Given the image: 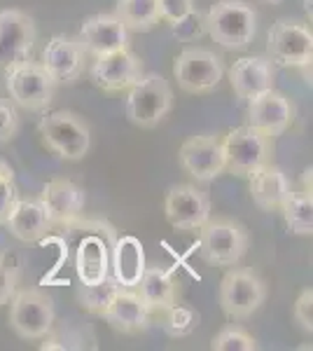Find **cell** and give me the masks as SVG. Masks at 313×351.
I'll use <instances>...</instances> for the list:
<instances>
[{
  "label": "cell",
  "instance_id": "7c38bea8",
  "mask_svg": "<svg viewBox=\"0 0 313 351\" xmlns=\"http://www.w3.org/2000/svg\"><path fill=\"white\" fill-rule=\"evenodd\" d=\"M164 213L173 230L197 232L210 218V199L195 185H173L164 199Z\"/></svg>",
  "mask_w": 313,
  "mask_h": 351
},
{
  "label": "cell",
  "instance_id": "d590c367",
  "mask_svg": "<svg viewBox=\"0 0 313 351\" xmlns=\"http://www.w3.org/2000/svg\"><path fill=\"white\" fill-rule=\"evenodd\" d=\"M157 5H159V16L171 24V21L192 12L197 8V0H157Z\"/></svg>",
  "mask_w": 313,
  "mask_h": 351
},
{
  "label": "cell",
  "instance_id": "9a60e30c",
  "mask_svg": "<svg viewBox=\"0 0 313 351\" xmlns=\"http://www.w3.org/2000/svg\"><path fill=\"white\" fill-rule=\"evenodd\" d=\"M292 120L295 106L290 104L286 94L276 92V89H266V92L248 101V124L260 129L262 134L271 136V138L286 134Z\"/></svg>",
  "mask_w": 313,
  "mask_h": 351
},
{
  "label": "cell",
  "instance_id": "44dd1931",
  "mask_svg": "<svg viewBox=\"0 0 313 351\" xmlns=\"http://www.w3.org/2000/svg\"><path fill=\"white\" fill-rule=\"evenodd\" d=\"M290 192H292V183L286 171L271 162L250 176V197L260 211H278Z\"/></svg>",
  "mask_w": 313,
  "mask_h": 351
},
{
  "label": "cell",
  "instance_id": "836d02e7",
  "mask_svg": "<svg viewBox=\"0 0 313 351\" xmlns=\"http://www.w3.org/2000/svg\"><path fill=\"white\" fill-rule=\"evenodd\" d=\"M292 316H295V324L311 335V330H313V291L311 288H304V291L299 293L297 302H295V309H292Z\"/></svg>",
  "mask_w": 313,
  "mask_h": 351
},
{
  "label": "cell",
  "instance_id": "8d00e7d4",
  "mask_svg": "<svg viewBox=\"0 0 313 351\" xmlns=\"http://www.w3.org/2000/svg\"><path fill=\"white\" fill-rule=\"evenodd\" d=\"M14 291H16V269L8 267V265L0 260V307L12 300Z\"/></svg>",
  "mask_w": 313,
  "mask_h": 351
},
{
  "label": "cell",
  "instance_id": "f35d334b",
  "mask_svg": "<svg viewBox=\"0 0 313 351\" xmlns=\"http://www.w3.org/2000/svg\"><path fill=\"white\" fill-rule=\"evenodd\" d=\"M304 10H306V14H313V8H311V0H304Z\"/></svg>",
  "mask_w": 313,
  "mask_h": 351
},
{
  "label": "cell",
  "instance_id": "4dcf8cb0",
  "mask_svg": "<svg viewBox=\"0 0 313 351\" xmlns=\"http://www.w3.org/2000/svg\"><path fill=\"white\" fill-rule=\"evenodd\" d=\"M210 349L213 351H255L258 349V342H255V339L250 337L243 328L227 326L213 337Z\"/></svg>",
  "mask_w": 313,
  "mask_h": 351
},
{
  "label": "cell",
  "instance_id": "83f0119b",
  "mask_svg": "<svg viewBox=\"0 0 313 351\" xmlns=\"http://www.w3.org/2000/svg\"><path fill=\"white\" fill-rule=\"evenodd\" d=\"M119 288L122 286H119L112 276H105V279L99 281V284H82L77 288V302L87 311L101 316L108 304H110V300L115 298V293Z\"/></svg>",
  "mask_w": 313,
  "mask_h": 351
},
{
  "label": "cell",
  "instance_id": "cb8c5ba5",
  "mask_svg": "<svg viewBox=\"0 0 313 351\" xmlns=\"http://www.w3.org/2000/svg\"><path fill=\"white\" fill-rule=\"evenodd\" d=\"M110 246L112 241L108 243L99 234H87L77 243L75 269L79 284H99L105 279L110 269Z\"/></svg>",
  "mask_w": 313,
  "mask_h": 351
},
{
  "label": "cell",
  "instance_id": "e0dca14e",
  "mask_svg": "<svg viewBox=\"0 0 313 351\" xmlns=\"http://www.w3.org/2000/svg\"><path fill=\"white\" fill-rule=\"evenodd\" d=\"M79 45L84 52H92L96 56L115 52V49L129 47V31L117 14H94L87 16L79 28Z\"/></svg>",
  "mask_w": 313,
  "mask_h": 351
},
{
  "label": "cell",
  "instance_id": "277c9868",
  "mask_svg": "<svg viewBox=\"0 0 313 351\" xmlns=\"http://www.w3.org/2000/svg\"><path fill=\"white\" fill-rule=\"evenodd\" d=\"M38 132L42 136L45 145L64 160H84V155L92 148V132H89L87 122L71 110L45 112L38 122Z\"/></svg>",
  "mask_w": 313,
  "mask_h": 351
},
{
  "label": "cell",
  "instance_id": "e575fe53",
  "mask_svg": "<svg viewBox=\"0 0 313 351\" xmlns=\"http://www.w3.org/2000/svg\"><path fill=\"white\" fill-rule=\"evenodd\" d=\"M19 132V115H16L14 106L0 99V143L12 141Z\"/></svg>",
  "mask_w": 313,
  "mask_h": 351
},
{
  "label": "cell",
  "instance_id": "30bf717a",
  "mask_svg": "<svg viewBox=\"0 0 313 351\" xmlns=\"http://www.w3.org/2000/svg\"><path fill=\"white\" fill-rule=\"evenodd\" d=\"M266 52H269V59L278 66H309L313 56V36L309 26L299 24V21L278 19L269 28Z\"/></svg>",
  "mask_w": 313,
  "mask_h": 351
},
{
  "label": "cell",
  "instance_id": "f1b7e54d",
  "mask_svg": "<svg viewBox=\"0 0 313 351\" xmlns=\"http://www.w3.org/2000/svg\"><path fill=\"white\" fill-rule=\"evenodd\" d=\"M84 332H87V328H75V324L73 321H64V326L59 328V330H49L47 335H45V342L40 344V349H61V351H66V349H84V347H89L87 342H96V337H84ZM96 347V344H94ZM92 349V347H89Z\"/></svg>",
  "mask_w": 313,
  "mask_h": 351
},
{
  "label": "cell",
  "instance_id": "484cf974",
  "mask_svg": "<svg viewBox=\"0 0 313 351\" xmlns=\"http://www.w3.org/2000/svg\"><path fill=\"white\" fill-rule=\"evenodd\" d=\"M288 225V232L309 237L313 232V195L311 190H292L283 206L278 208Z\"/></svg>",
  "mask_w": 313,
  "mask_h": 351
},
{
  "label": "cell",
  "instance_id": "ab89813d",
  "mask_svg": "<svg viewBox=\"0 0 313 351\" xmlns=\"http://www.w3.org/2000/svg\"><path fill=\"white\" fill-rule=\"evenodd\" d=\"M264 3H271V5H278V3H283V0H264Z\"/></svg>",
  "mask_w": 313,
  "mask_h": 351
},
{
  "label": "cell",
  "instance_id": "6da1fadb",
  "mask_svg": "<svg viewBox=\"0 0 313 351\" xmlns=\"http://www.w3.org/2000/svg\"><path fill=\"white\" fill-rule=\"evenodd\" d=\"M206 33L225 49H246L258 33V14L246 0H218L203 14Z\"/></svg>",
  "mask_w": 313,
  "mask_h": 351
},
{
  "label": "cell",
  "instance_id": "8fae6325",
  "mask_svg": "<svg viewBox=\"0 0 313 351\" xmlns=\"http://www.w3.org/2000/svg\"><path fill=\"white\" fill-rule=\"evenodd\" d=\"M38 31L36 21L21 10L0 12V73L24 59H31Z\"/></svg>",
  "mask_w": 313,
  "mask_h": 351
},
{
  "label": "cell",
  "instance_id": "4fadbf2b",
  "mask_svg": "<svg viewBox=\"0 0 313 351\" xmlns=\"http://www.w3.org/2000/svg\"><path fill=\"white\" fill-rule=\"evenodd\" d=\"M180 167L185 173L197 178L199 183H210L225 171V155H222V138L215 134H199L187 138L178 152Z\"/></svg>",
  "mask_w": 313,
  "mask_h": 351
},
{
  "label": "cell",
  "instance_id": "ac0fdd59",
  "mask_svg": "<svg viewBox=\"0 0 313 351\" xmlns=\"http://www.w3.org/2000/svg\"><path fill=\"white\" fill-rule=\"evenodd\" d=\"M40 202L47 208L52 225H66V228H71L82 216L87 197H84V190L79 185L64 178H54L42 188Z\"/></svg>",
  "mask_w": 313,
  "mask_h": 351
},
{
  "label": "cell",
  "instance_id": "7402d4cb",
  "mask_svg": "<svg viewBox=\"0 0 313 351\" xmlns=\"http://www.w3.org/2000/svg\"><path fill=\"white\" fill-rule=\"evenodd\" d=\"M5 225H8L10 234H14L16 239L26 243L45 239L54 228L47 208L40 199H16Z\"/></svg>",
  "mask_w": 313,
  "mask_h": 351
},
{
  "label": "cell",
  "instance_id": "d6986e66",
  "mask_svg": "<svg viewBox=\"0 0 313 351\" xmlns=\"http://www.w3.org/2000/svg\"><path fill=\"white\" fill-rule=\"evenodd\" d=\"M42 66L56 84L75 82L84 71V47L75 38L54 36L42 52Z\"/></svg>",
  "mask_w": 313,
  "mask_h": 351
},
{
  "label": "cell",
  "instance_id": "9c48e42d",
  "mask_svg": "<svg viewBox=\"0 0 313 351\" xmlns=\"http://www.w3.org/2000/svg\"><path fill=\"white\" fill-rule=\"evenodd\" d=\"M266 300L264 281L248 267L229 269L220 281V307L229 319H248Z\"/></svg>",
  "mask_w": 313,
  "mask_h": 351
},
{
  "label": "cell",
  "instance_id": "d6a6232c",
  "mask_svg": "<svg viewBox=\"0 0 313 351\" xmlns=\"http://www.w3.org/2000/svg\"><path fill=\"white\" fill-rule=\"evenodd\" d=\"M16 199H19V195H16L12 169H10L5 162H0V225L8 223Z\"/></svg>",
  "mask_w": 313,
  "mask_h": 351
},
{
  "label": "cell",
  "instance_id": "1f68e13d",
  "mask_svg": "<svg viewBox=\"0 0 313 351\" xmlns=\"http://www.w3.org/2000/svg\"><path fill=\"white\" fill-rule=\"evenodd\" d=\"M171 31L180 43H197L206 36V24H203V14L195 8L180 19L171 21Z\"/></svg>",
  "mask_w": 313,
  "mask_h": 351
},
{
  "label": "cell",
  "instance_id": "f546056e",
  "mask_svg": "<svg viewBox=\"0 0 313 351\" xmlns=\"http://www.w3.org/2000/svg\"><path fill=\"white\" fill-rule=\"evenodd\" d=\"M162 328L168 332L171 337H187L192 335V330L199 324V314L190 307H180V304H171L162 311Z\"/></svg>",
  "mask_w": 313,
  "mask_h": 351
},
{
  "label": "cell",
  "instance_id": "4316f807",
  "mask_svg": "<svg viewBox=\"0 0 313 351\" xmlns=\"http://www.w3.org/2000/svg\"><path fill=\"white\" fill-rule=\"evenodd\" d=\"M117 19L127 26V31L145 33L159 24V5L157 0H117L115 8Z\"/></svg>",
  "mask_w": 313,
  "mask_h": 351
},
{
  "label": "cell",
  "instance_id": "5b68a950",
  "mask_svg": "<svg viewBox=\"0 0 313 351\" xmlns=\"http://www.w3.org/2000/svg\"><path fill=\"white\" fill-rule=\"evenodd\" d=\"M127 117L140 129H155L173 108V89L162 75H143L127 89Z\"/></svg>",
  "mask_w": 313,
  "mask_h": 351
},
{
  "label": "cell",
  "instance_id": "ffe728a7",
  "mask_svg": "<svg viewBox=\"0 0 313 351\" xmlns=\"http://www.w3.org/2000/svg\"><path fill=\"white\" fill-rule=\"evenodd\" d=\"M150 314L152 311L147 309V304L138 295V291H134V288H119L101 316L117 332L131 335V332L145 330L147 324H150Z\"/></svg>",
  "mask_w": 313,
  "mask_h": 351
},
{
  "label": "cell",
  "instance_id": "8992f818",
  "mask_svg": "<svg viewBox=\"0 0 313 351\" xmlns=\"http://www.w3.org/2000/svg\"><path fill=\"white\" fill-rule=\"evenodd\" d=\"M5 87L16 106L31 112H42L52 104L56 82L42 64L24 59L5 71Z\"/></svg>",
  "mask_w": 313,
  "mask_h": 351
},
{
  "label": "cell",
  "instance_id": "d4e9b609",
  "mask_svg": "<svg viewBox=\"0 0 313 351\" xmlns=\"http://www.w3.org/2000/svg\"><path fill=\"white\" fill-rule=\"evenodd\" d=\"M136 288H138V295L143 298L150 311H164L175 302V284L168 269L145 267Z\"/></svg>",
  "mask_w": 313,
  "mask_h": 351
},
{
  "label": "cell",
  "instance_id": "ba28073f",
  "mask_svg": "<svg viewBox=\"0 0 313 351\" xmlns=\"http://www.w3.org/2000/svg\"><path fill=\"white\" fill-rule=\"evenodd\" d=\"M225 75V64L206 47H185L173 61V77L187 94H210Z\"/></svg>",
  "mask_w": 313,
  "mask_h": 351
},
{
  "label": "cell",
  "instance_id": "603a6c76",
  "mask_svg": "<svg viewBox=\"0 0 313 351\" xmlns=\"http://www.w3.org/2000/svg\"><path fill=\"white\" fill-rule=\"evenodd\" d=\"M112 279L122 288H136L145 271V251L140 239L124 234L112 241Z\"/></svg>",
  "mask_w": 313,
  "mask_h": 351
},
{
  "label": "cell",
  "instance_id": "74e56055",
  "mask_svg": "<svg viewBox=\"0 0 313 351\" xmlns=\"http://www.w3.org/2000/svg\"><path fill=\"white\" fill-rule=\"evenodd\" d=\"M301 183H304V188L301 190H311V167L304 169V176H301Z\"/></svg>",
  "mask_w": 313,
  "mask_h": 351
},
{
  "label": "cell",
  "instance_id": "2e32d148",
  "mask_svg": "<svg viewBox=\"0 0 313 351\" xmlns=\"http://www.w3.org/2000/svg\"><path fill=\"white\" fill-rule=\"evenodd\" d=\"M276 64L269 56H243L229 68V84L241 101H250L266 89H274Z\"/></svg>",
  "mask_w": 313,
  "mask_h": 351
},
{
  "label": "cell",
  "instance_id": "7a4b0ae2",
  "mask_svg": "<svg viewBox=\"0 0 313 351\" xmlns=\"http://www.w3.org/2000/svg\"><path fill=\"white\" fill-rule=\"evenodd\" d=\"M271 152H274L271 136L262 134L250 124L229 129L222 136L225 171H229L236 178H250L258 169L271 162Z\"/></svg>",
  "mask_w": 313,
  "mask_h": 351
},
{
  "label": "cell",
  "instance_id": "3957f363",
  "mask_svg": "<svg viewBox=\"0 0 313 351\" xmlns=\"http://www.w3.org/2000/svg\"><path fill=\"white\" fill-rule=\"evenodd\" d=\"M199 253L215 267H234L250 246L248 230L231 218H208L199 228Z\"/></svg>",
  "mask_w": 313,
  "mask_h": 351
},
{
  "label": "cell",
  "instance_id": "5bb4252c",
  "mask_svg": "<svg viewBox=\"0 0 313 351\" xmlns=\"http://www.w3.org/2000/svg\"><path fill=\"white\" fill-rule=\"evenodd\" d=\"M140 77H143V64L129 47L96 56L92 66L94 84L110 94L127 92L131 84H136Z\"/></svg>",
  "mask_w": 313,
  "mask_h": 351
},
{
  "label": "cell",
  "instance_id": "52a82bcc",
  "mask_svg": "<svg viewBox=\"0 0 313 351\" xmlns=\"http://www.w3.org/2000/svg\"><path fill=\"white\" fill-rule=\"evenodd\" d=\"M54 300L38 288L14 291L10 300V326L21 339H42L54 328Z\"/></svg>",
  "mask_w": 313,
  "mask_h": 351
}]
</instances>
